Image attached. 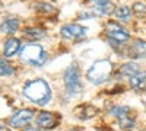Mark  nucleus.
Here are the masks:
<instances>
[{"mask_svg": "<svg viewBox=\"0 0 146 131\" xmlns=\"http://www.w3.org/2000/svg\"><path fill=\"white\" fill-rule=\"evenodd\" d=\"M22 95L29 102H32L36 106H45L51 102L53 92L51 86L45 79L35 77L31 80H27L22 86Z\"/></svg>", "mask_w": 146, "mask_h": 131, "instance_id": "1", "label": "nucleus"}, {"mask_svg": "<svg viewBox=\"0 0 146 131\" xmlns=\"http://www.w3.org/2000/svg\"><path fill=\"white\" fill-rule=\"evenodd\" d=\"M18 55L21 63L35 68L44 67L48 61V51L38 42H27L25 45H22Z\"/></svg>", "mask_w": 146, "mask_h": 131, "instance_id": "2", "label": "nucleus"}, {"mask_svg": "<svg viewBox=\"0 0 146 131\" xmlns=\"http://www.w3.org/2000/svg\"><path fill=\"white\" fill-rule=\"evenodd\" d=\"M113 71H114V66L110 60H96L91 64V67L86 70V80L91 83V85L95 86H100L102 83H105L110 77L113 76Z\"/></svg>", "mask_w": 146, "mask_h": 131, "instance_id": "3", "label": "nucleus"}, {"mask_svg": "<svg viewBox=\"0 0 146 131\" xmlns=\"http://www.w3.org/2000/svg\"><path fill=\"white\" fill-rule=\"evenodd\" d=\"M104 32H105V37L110 45L115 51L121 50V47H124L130 41V32L117 20H108L104 28Z\"/></svg>", "mask_w": 146, "mask_h": 131, "instance_id": "4", "label": "nucleus"}, {"mask_svg": "<svg viewBox=\"0 0 146 131\" xmlns=\"http://www.w3.org/2000/svg\"><path fill=\"white\" fill-rule=\"evenodd\" d=\"M63 85L70 96H76L83 90V79H82V70L78 63H72L66 67L63 73Z\"/></svg>", "mask_w": 146, "mask_h": 131, "instance_id": "5", "label": "nucleus"}, {"mask_svg": "<svg viewBox=\"0 0 146 131\" xmlns=\"http://www.w3.org/2000/svg\"><path fill=\"white\" fill-rule=\"evenodd\" d=\"M110 115L114 117L117 120L118 128L121 131H131L136 127L135 114H133L131 108H129V106H126V105H118V106L111 108L110 109Z\"/></svg>", "mask_w": 146, "mask_h": 131, "instance_id": "6", "label": "nucleus"}, {"mask_svg": "<svg viewBox=\"0 0 146 131\" xmlns=\"http://www.w3.org/2000/svg\"><path fill=\"white\" fill-rule=\"evenodd\" d=\"M63 117L57 111H48V109H41L35 115V125L40 130L44 131H51L60 127Z\"/></svg>", "mask_w": 146, "mask_h": 131, "instance_id": "7", "label": "nucleus"}, {"mask_svg": "<svg viewBox=\"0 0 146 131\" xmlns=\"http://www.w3.org/2000/svg\"><path fill=\"white\" fill-rule=\"evenodd\" d=\"M88 28L80 25V23H64L60 28V37L66 41H73V42H82L86 38Z\"/></svg>", "mask_w": 146, "mask_h": 131, "instance_id": "8", "label": "nucleus"}, {"mask_svg": "<svg viewBox=\"0 0 146 131\" xmlns=\"http://www.w3.org/2000/svg\"><path fill=\"white\" fill-rule=\"evenodd\" d=\"M35 115H36V111L34 108H22V109L16 111L13 115H10L9 121H7V125L12 130H13V128L21 130L25 125L31 124V121L35 118Z\"/></svg>", "mask_w": 146, "mask_h": 131, "instance_id": "9", "label": "nucleus"}, {"mask_svg": "<svg viewBox=\"0 0 146 131\" xmlns=\"http://www.w3.org/2000/svg\"><path fill=\"white\" fill-rule=\"evenodd\" d=\"M21 34H22V38L25 41L38 42L47 37V29L40 26V25H31V26H25L23 29H21Z\"/></svg>", "mask_w": 146, "mask_h": 131, "instance_id": "10", "label": "nucleus"}, {"mask_svg": "<svg viewBox=\"0 0 146 131\" xmlns=\"http://www.w3.org/2000/svg\"><path fill=\"white\" fill-rule=\"evenodd\" d=\"M100 114V109L92 103H79L75 109H73V115H75L79 121H88L92 120L94 117Z\"/></svg>", "mask_w": 146, "mask_h": 131, "instance_id": "11", "label": "nucleus"}, {"mask_svg": "<svg viewBox=\"0 0 146 131\" xmlns=\"http://www.w3.org/2000/svg\"><path fill=\"white\" fill-rule=\"evenodd\" d=\"M21 25H22V22L19 18L9 16V18L3 19L2 23H0V34L7 35V37H13L16 32L21 31Z\"/></svg>", "mask_w": 146, "mask_h": 131, "instance_id": "12", "label": "nucleus"}, {"mask_svg": "<svg viewBox=\"0 0 146 131\" xmlns=\"http://www.w3.org/2000/svg\"><path fill=\"white\" fill-rule=\"evenodd\" d=\"M21 48H22V42H21L19 38H16V37H7L5 44H3L2 54H3L5 58H9V60H10V58H13V57H16L19 54Z\"/></svg>", "mask_w": 146, "mask_h": 131, "instance_id": "13", "label": "nucleus"}, {"mask_svg": "<svg viewBox=\"0 0 146 131\" xmlns=\"http://www.w3.org/2000/svg\"><path fill=\"white\" fill-rule=\"evenodd\" d=\"M124 54L129 58L137 60V58H145L146 57V41L143 39H136L133 41L127 48L124 50Z\"/></svg>", "mask_w": 146, "mask_h": 131, "instance_id": "14", "label": "nucleus"}, {"mask_svg": "<svg viewBox=\"0 0 146 131\" xmlns=\"http://www.w3.org/2000/svg\"><path fill=\"white\" fill-rule=\"evenodd\" d=\"M129 85L136 92H146V71L140 70L139 73L129 79Z\"/></svg>", "mask_w": 146, "mask_h": 131, "instance_id": "15", "label": "nucleus"}, {"mask_svg": "<svg viewBox=\"0 0 146 131\" xmlns=\"http://www.w3.org/2000/svg\"><path fill=\"white\" fill-rule=\"evenodd\" d=\"M34 10L41 16H54L58 13V9L48 2H36L34 5Z\"/></svg>", "mask_w": 146, "mask_h": 131, "instance_id": "16", "label": "nucleus"}, {"mask_svg": "<svg viewBox=\"0 0 146 131\" xmlns=\"http://www.w3.org/2000/svg\"><path fill=\"white\" fill-rule=\"evenodd\" d=\"M114 18H115V20L118 22V23H129V22H131V19H133V12H131V7H129V6H118V7H115V10H114Z\"/></svg>", "mask_w": 146, "mask_h": 131, "instance_id": "17", "label": "nucleus"}, {"mask_svg": "<svg viewBox=\"0 0 146 131\" xmlns=\"http://www.w3.org/2000/svg\"><path fill=\"white\" fill-rule=\"evenodd\" d=\"M139 71H140V66L136 61H126L118 67V74L121 77H127V79L135 76L136 73H139Z\"/></svg>", "mask_w": 146, "mask_h": 131, "instance_id": "18", "label": "nucleus"}, {"mask_svg": "<svg viewBox=\"0 0 146 131\" xmlns=\"http://www.w3.org/2000/svg\"><path fill=\"white\" fill-rule=\"evenodd\" d=\"M16 74V66L9 58L0 57V77H13Z\"/></svg>", "mask_w": 146, "mask_h": 131, "instance_id": "19", "label": "nucleus"}, {"mask_svg": "<svg viewBox=\"0 0 146 131\" xmlns=\"http://www.w3.org/2000/svg\"><path fill=\"white\" fill-rule=\"evenodd\" d=\"M115 5L113 3V0L110 2H105V3H101V5H95L92 7V12L96 15V16H111L115 10Z\"/></svg>", "mask_w": 146, "mask_h": 131, "instance_id": "20", "label": "nucleus"}, {"mask_svg": "<svg viewBox=\"0 0 146 131\" xmlns=\"http://www.w3.org/2000/svg\"><path fill=\"white\" fill-rule=\"evenodd\" d=\"M131 12H133V15H136V16H139V18L146 16V3H143V2H136V3H133Z\"/></svg>", "mask_w": 146, "mask_h": 131, "instance_id": "21", "label": "nucleus"}, {"mask_svg": "<svg viewBox=\"0 0 146 131\" xmlns=\"http://www.w3.org/2000/svg\"><path fill=\"white\" fill-rule=\"evenodd\" d=\"M19 131H41V130L36 127L35 124H28V125H25L23 128H21Z\"/></svg>", "mask_w": 146, "mask_h": 131, "instance_id": "22", "label": "nucleus"}, {"mask_svg": "<svg viewBox=\"0 0 146 131\" xmlns=\"http://www.w3.org/2000/svg\"><path fill=\"white\" fill-rule=\"evenodd\" d=\"M94 16H95V13H94V12H82V13L79 15V18L80 19H94Z\"/></svg>", "mask_w": 146, "mask_h": 131, "instance_id": "23", "label": "nucleus"}, {"mask_svg": "<svg viewBox=\"0 0 146 131\" xmlns=\"http://www.w3.org/2000/svg\"><path fill=\"white\" fill-rule=\"evenodd\" d=\"M105 2H110V0H89V3H91L92 6H95V5H101V3H105Z\"/></svg>", "mask_w": 146, "mask_h": 131, "instance_id": "24", "label": "nucleus"}, {"mask_svg": "<svg viewBox=\"0 0 146 131\" xmlns=\"http://www.w3.org/2000/svg\"><path fill=\"white\" fill-rule=\"evenodd\" d=\"M12 128L7 125V124H5V122H0V131H10Z\"/></svg>", "mask_w": 146, "mask_h": 131, "instance_id": "25", "label": "nucleus"}, {"mask_svg": "<svg viewBox=\"0 0 146 131\" xmlns=\"http://www.w3.org/2000/svg\"><path fill=\"white\" fill-rule=\"evenodd\" d=\"M69 131H80L79 128H72V130H69Z\"/></svg>", "mask_w": 146, "mask_h": 131, "instance_id": "26", "label": "nucleus"}]
</instances>
